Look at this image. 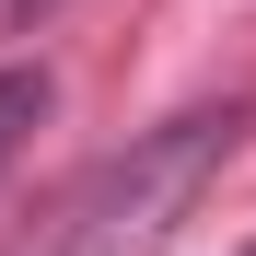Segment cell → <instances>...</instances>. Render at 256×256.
<instances>
[{
  "label": "cell",
  "instance_id": "6da1fadb",
  "mask_svg": "<svg viewBox=\"0 0 256 256\" xmlns=\"http://www.w3.org/2000/svg\"><path fill=\"white\" fill-rule=\"evenodd\" d=\"M233 140H244V105L163 116V128H140L128 152H105L94 175H70L0 256H163V233L210 198V175L233 163Z\"/></svg>",
  "mask_w": 256,
  "mask_h": 256
},
{
  "label": "cell",
  "instance_id": "7a4b0ae2",
  "mask_svg": "<svg viewBox=\"0 0 256 256\" xmlns=\"http://www.w3.org/2000/svg\"><path fill=\"white\" fill-rule=\"evenodd\" d=\"M47 128V70H0V163Z\"/></svg>",
  "mask_w": 256,
  "mask_h": 256
},
{
  "label": "cell",
  "instance_id": "3957f363",
  "mask_svg": "<svg viewBox=\"0 0 256 256\" xmlns=\"http://www.w3.org/2000/svg\"><path fill=\"white\" fill-rule=\"evenodd\" d=\"M12 12H24V24H35V12H58V0H12Z\"/></svg>",
  "mask_w": 256,
  "mask_h": 256
}]
</instances>
